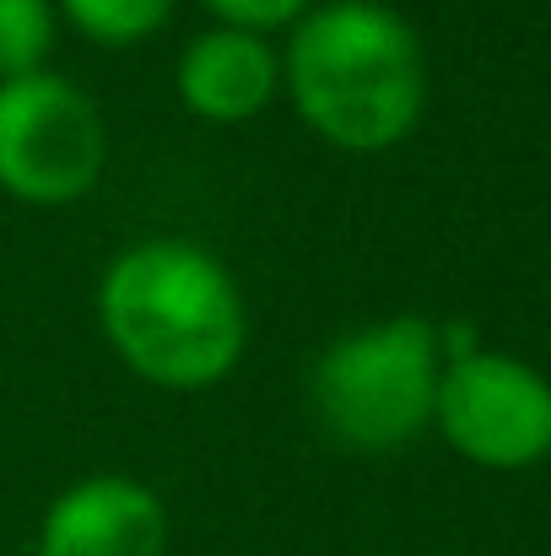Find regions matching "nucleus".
Instances as JSON below:
<instances>
[{
	"label": "nucleus",
	"mask_w": 551,
	"mask_h": 556,
	"mask_svg": "<svg viewBox=\"0 0 551 556\" xmlns=\"http://www.w3.org/2000/svg\"><path fill=\"white\" fill-rule=\"evenodd\" d=\"M438 378V325L416 314L373 319L336 336L314 357L309 410L330 443L352 454H395L433 427Z\"/></svg>",
	"instance_id": "nucleus-3"
},
{
	"label": "nucleus",
	"mask_w": 551,
	"mask_h": 556,
	"mask_svg": "<svg viewBox=\"0 0 551 556\" xmlns=\"http://www.w3.org/2000/svg\"><path fill=\"white\" fill-rule=\"evenodd\" d=\"M54 38H60L54 0H0V81L49 71Z\"/></svg>",
	"instance_id": "nucleus-9"
},
{
	"label": "nucleus",
	"mask_w": 551,
	"mask_h": 556,
	"mask_svg": "<svg viewBox=\"0 0 551 556\" xmlns=\"http://www.w3.org/2000/svg\"><path fill=\"white\" fill-rule=\"evenodd\" d=\"M433 427L481 470H525L551 454V383L509 352H471L443 363Z\"/></svg>",
	"instance_id": "nucleus-5"
},
{
	"label": "nucleus",
	"mask_w": 551,
	"mask_h": 556,
	"mask_svg": "<svg viewBox=\"0 0 551 556\" xmlns=\"http://www.w3.org/2000/svg\"><path fill=\"white\" fill-rule=\"evenodd\" d=\"M54 11L98 49H141L174 22L179 0H54Z\"/></svg>",
	"instance_id": "nucleus-8"
},
{
	"label": "nucleus",
	"mask_w": 551,
	"mask_h": 556,
	"mask_svg": "<svg viewBox=\"0 0 551 556\" xmlns=\"http://www.w3.org/2000/svg\"><path fill=\"white\" fill-rule=\"evenodd\" d=\"M174 92L200 125H249L281 98V49L265 33L211 22L179 49Z\"/></svg>",
	"instance_id": "nucleus-7"
},
{
	"label": "nucleus",
	"mask_w": 551,
	"mask_h": 556,
	"mask_svg": "<svg viewBox=\"0 0 551 556\" xmlns=\"http://www.w3.org/2000/svg\"><path fill=\"white\" fill-rule=\"evenodd\" d=\"M216 27H243V33H287L314 0H200Z\"/></svg>",
	"instance_id": "nucleus-10"
},
{
	"label": "nucleus",
	"mask_w": 551,
	"mask_h": 556,
	"mask_svg": "<svg viewBox=\"0 0 551 556\" xmlns=\"http://www.w3.org/2000/svg\"><path fill=\"white\" fill-rule=\"evenodd\" d=\"M109 168L103 109L60 71L0 81V194L60 211L92 194Z\"/></svg>",
	"instance_id": "nucleus-4"
},
{
	"label": "nucleus",
	"mask_w": 551,
	"mask_h": 556,
	"mask_svg": "<svg viewBox=\"0 0 551 556\" xmlns=\"http://www.w3.org/2000/svg\"><path fill=\"white\" fill-rule=\"evenodd\" d=\"M168 503L136 476L71 481L38 525V556H168Z\"/></svg>",
	"instance_id": "nucleus-6"
},
{
	"label": "nucleus",
	"mask_w": 551,
	"mask_h": 556,
	"mask_svg": "<svg viewBox=\"0 0 551 556\" xmlns=\"http://www.w3.org/2000/svg\"><path fill=\"white\" fill-rule=\"evenodd\" d=\"M98 330L120 368L168 394H200L249 352L238 276L195 238H141L98 276Z\"/></svg>",
	"instance_id": "nucleus-1"
},
{
	"label": "nucleus",
	"mask_w": 551,
	"mask_h": 556,
	"mask_svg": "<svg viewBox=\"0 0 551 556\" xmlns=\"http://www.w3.org/2000/svg\"><path fill=\"white\" fill-rule=\"evenodd\" d=\"M281 98L347 157L395 152L427 109L416 27L384 0H314L281 43Z\"/></svg>",
	"instance_id": "nucleus-2"
}]
</instances>
